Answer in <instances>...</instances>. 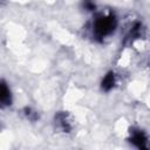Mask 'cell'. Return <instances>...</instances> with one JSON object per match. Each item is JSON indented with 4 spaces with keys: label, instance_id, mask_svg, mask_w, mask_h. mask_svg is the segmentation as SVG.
Instances as JSON below:
<instances>
[{
    "label": "cell",
    "instance_id": "obj_1",
    "mask_svg": "<svg viewBox=\"0 0 150 150\" xmlns=\"http://www.w3.org/2000/svg\"><path fill=\"white\" fill-rule=\"evenodd\" d=\"M117 26V20L112 14L101 15L94 22V33L97 38H104L111 34Z\"/></svg>",
    "mask_w": 150,
    "mask_h": 150
},
{
    "label": "cell",
    "instance_id": "obj_2",
    "mask_svg": "<svg viewBox=\"0 0 150 150\" xmlns=\"http://www.w3.org/2000/svg\"><path fill=\"white\" fill-rule=\"evenodd\" d=\"M0 102H1L2 107H7L12 102L11 90H9L8 86L6 84V82L4 80L1 81V84H0Z\"/></svg>",
    "mask_w": 150,
    "mask_h": 150
},
{
    "label": "cell",
    "instance_id": "obj_3",
    "mask_svg": "<svg viewBox=\"0 0 150 150\" xmlns=\"http://www.w3.org/2000/svg\"><path fill=\"white\" fill-rule=\"evenodd\" d=\"M130 142L134 145H136L137 148H146V137L139 130H136V131H132L131 132Z\"/></svg>",
    "mask_w": 150,
    "mask_h": 150
},
{
    "label": "cell",
    "instance_id": "obj_4",
    "mask_svg": "<svg viewBox=\"0 0 150 150\" xmlns=\"http://www.w3.org/2000/svg\"><path fill=\"white\" fill-rule=\"evenodd\" d=\"M115 86V74L112 71H109L104 75V77L102 79L101 82V88L104 91H109L110 89H112V87Z\"/></svg>",
    "mask_w": 150,
    "mask_h": 150
},
{
    "label": "cell",
    "instance_id": "obj_5",
    "mask_svg": "<svg viewBox=\"0 0 150 150\" xmlns=\"http://www.w3.org/2000/svg\"><path fill=\"white\" fill-rule=\"evenodd\" d=\"M56 121H57V124L61 127V129L64 131V132H69L70 129H71V124H70V121H69V117L66 112H61L56 116Z\"/></svg>",
    "mask_w": 150,
    "mask_h": 150
},
{
    "label": "cell",
    "instance_id": "obj_6",
    "mask_svg": "<svg viewBox=\"0 0 150 150\" xmlns=\"http://www.w3.org/2000/svg\"><path fill=\"white\" fill-rule=\"evenodd\" d=\"M83 5H84V7H86L88 11H93V9L95 8V4H94L93 0H84V1H83Z\"/></svg>",
    "mask_w": 150,
    "mask_h": 150
}]
</instances>
